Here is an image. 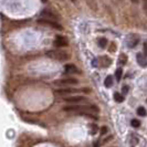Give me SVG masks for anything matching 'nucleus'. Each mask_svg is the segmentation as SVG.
<instances>
[{"mask_svg":"<svg viewBox=\"0 0 147 147\" xmlns=\"http://www.w3.org/2000/svg\"><path fill=\"white\" fill-rule=\"evenodd\" d=\"M64 112H69V113H74V114H84V115H88L90 117H95L93 115H91L92 112H98V109L95 105H69L63 107Z\"/></svg>","mask_w":147,"mask_h":147,"instance_id":"f257e3e1","label":"nucleus"},{"mask_svg":"<svg viewBox=\"0 0 147 147\" xmlns=\"http://www.w3.org/2000/svg\"><path fill=\"white\" fill-rule=\"evenodd\" d=\"M47 57L51 58L57 61H66L69 60L70 55L67 54V52L62 51V50H51V51L47 52Z\"/></svg>","mask_w":147,"mask_h":147,"instance_id":"f03ea898","label":"nucleus"},{"mask_svg":"<svg viewBox=\"0 0 147 147\" xmlns=\"http://www.w3.org/2000/svg\"><path fill=\"white\" fill-rule=\"evenodd\" d=\"M79 83V81L74 78H65V79H60V80H57V81L53 82L54 85L57 86H71V85H76Z\"/></svg>","mask_w":147,"mask_h":147,"instance_id":"7ed1b4c3","label":"nucleus"},{"mask_svg":"<svg viewBox=\"0 0 147 147\" xmlns=\"http://www.w3.org/2000/svg\"><path fill=\"white\" fill-rule=\"evenodd\" d=\"M39 24H43V26H48V27H51L57 30H62V26H60V23H58L57 21H53V20H48V19H39L38 20Z\"/></svg>","mask_w":147,"mask_h":147,"instance_id":"20e7f679","label":"nucleus"},{"mask_svg":"<svg viewBox=\"0 0 147 147\" xmlns=\"http://www.w3.org/2000/svg\"><path fill=\"white\" fill-rule=\"evenodd\" d=\"M79 92H86V90H79V88H60L57 90L55 93L60 94V95H65V94H75Z\"/></svg>","mask_w":147,"mask_h":147,"instance_id":"39448f33","label":"nucleus"},{"mask_svg":"<svg viewBox=\"0 0 147 147\" xmlns=\"http://www.w3.org/2000/svg\"><path fill=\"white\" fill-rule=\"evenodd\" d=\"M63 100H64V102H66V103L79 104L81 103V102H84L85 101V97L84 96H66Z\"/></svg>","mask_w":147,"mask_h":147,"instance_id":"423d86ee","label":"nucleus"},{"mask_svg":"<svg viewBox=\"0 0 147 147\" xmlns=\"http://www.w3.org/2000/svg\"><path fill=\"white\" fill-rule=\"evenodd\" d=\"M67 43H69L67 39L65 37H63V36H58V37L55 38V40H54L55 47H66Z\"/></svg>","mask_w":147,"mask_h":147,"instance_id":"0eeeda50","label":"nucleus"},{"mask_svg":"<svg viewBox=\"0 0 147 147\" xmlns=\"http://www.w3.org/2000/svg\"><path fill=\"white\" fill-rule=\"evenodd\" d=\"M41 16L44 17V18H48V20L50 19V20H53V21H57V20L59 19V16L55 15L54 12L49 11V10H43V11L41 12Z\"/></svg>","mask_w":147,"mask_h":147,"instance_id":"6e6552de","label":"nucleus"},{"mask_svg":"<svg viewBox=\"0 0 147 147\" xmlns=\"http://www.w3.org/2000/svg\"><path fill=\"white\" fill-rule=\"evenodd\" d=\"M136 58H137V62H138V64H140V66H143V67H145V66H147L146 58H145V55H144L143 53H138Z\"/></svg>","mask_w":147,"mask_h":147,"instance_id":"1a4fd4ad","label":"nucleus"},{"mask_svg":"<svg viewBox=\"0 0 147 147\" xmlns=\"http://www.w3.org/2000/svg\"><path fill=\"white\" fill-rule=\"evenodd\" d=\"M64 69H65L66 73H79L80 72L79 69L74 65V64H66L64 66Z\"/></svg>","mask_w":147,"mask_h":147,"instance_id":"9d476101","label":"nucleus"},{"mask_svg":"<svg viewBox=\"0 0 147 147\" xmlns=\"http://www.w3.org/2000/svg\"><path fill=\"white\" fill-rule=\"evenodd\" d=\"M100 60H102V61H101V65L105 66V67L110 66L111 63H112L111 59H110V58H107V57H101V58H100Z\"/></svg>","mask_w":147,"mask_h":147,"instance_id":"9b49d317","label":"nucleus"},{"mask_svg":"<svg viewBox=\"0 0 147 147\" xmlns=\"http://www.w3.org/2000/svg\"><path fill=\"white\" fill-rule=\"evenodd\" d=\"M132 38H133V39L129 41V42H128V47H129V48H134V47H136V45H137V43H138V41H140L138 37L135 38L134 36H133Z\"/></svg>","mask_w":147,"mask_h":147,"instance_id":"f8f14e48","label":"nucleus"},{"mask_svg":"<svg viewBox=\"0 0 147 147\" xmlns=\"http://www.w3.org/2000/svg\"><path fill=\"white\" fill-rule=\"evenodd\" d=\"M112 84H113V76H112V75H109V76L105 79V81H104V85H105L106 88H111Z\"/></svg>","mask_w":147,"mask_h":147,"instance_id":"ddd939ff","label":"nucleus"},{"mask_svg":"<svg viewBox=\"0 0 147 147\" xmlns=\"http://www.w3.org/2000/svg\"><path fill=\"white\" fill-rule=\"evenodd\" d=\"M114 100L117 102V103H121V102H123L124 101V96H123V94H119V93H115L114 94Z\"/></svg>","mask_w":147,"mask_h":147,"instance_id":"4468645a","label":"nucleus"},{"mask_svg":"<svg viewBox=\"0 0 147 147\" xmlns=\"http://www.w3.org/2000/svg\"><path fill=\"white\" fill-rule=\"evenodd\" d=\"M98 45H100V48L104 49V48L107 45V40H106L105 38H101V39L98 40Z\"/></svg>","mask_w":147,"mask_h":147,"instance_id":"2eb2a0df","label":"nucleus"},{"mask_svg":"<svg viewBox=\"0 0 147 147\" xmlns=\"http://www.w3.org/2000/svg\"><path fill=\"white\" fill-rule=\"evenodd\" d=\"M122 74H123V70H122V69H117L116 72H115V76H116V80H117V81H121Z\"/></svg>","mask_w":147,"mask_h":147,"instance_id":"dca6fc26","label":"nucleus"},{"mask_svg":"<svg viewBox=\"0 0 147 147\" xmlns=\"http://www.w3.org/2000/svg\"><path fill=\"white\" fill-rule=\"evenodd\" d=\"M137 114H138L140 116H145V115H146V110H145L144 107H138V109H137Z\"/></svg>","mask_w":147,"mask_h":147,"instance_id":"f3484780","label":"nucleus"},{"mask_svg":"<svg viewBox=\"0 0 147 147\" xmlns=\"http://www.w3.org/2000/svg\"><path fill=\"white\" fill-rule=\"evenodd\" d=\"M132 126L133 127H135V128H137V127H140V122L138 119H132Z\"/></svg>","mask_w":147,"mask_h":147,"instance_id":"a211bd4d","label":"nucleus"},{"mask_svg":"<svg viewBox=\"0 0 147 147\" xmlns=\"http://www.w3.org/2000/svg\"><path fill=\"white\" fill-rule=\"evenodd\" d=\"M126 61H127V57H126L125 54H121V57H119V63L121 64H125Z\"/></svg>","mask_w":147,"mask_h":147,"instance_id":"6ab92c4d","label":"nucleus"},{"mask_svg":"<svg viewBox=\"0 0 147 147\" xmlns=\"http://www.w3.org/2000/svg\"><path fill=\"white\" fill-rule=\"evenodd\" d=\"M107 131H109L107 127H106V126H103V127L101 128V135H105V134L107 133Z\"/></svg>","mask_w":147,"mask_h":147,"instance_id":"aec40b11","label":"nucleus"},{"mask_svg":"<svg viewBox=\"0 0 147 147\" xmlns=\"http://www.w3.org/2000/svg\"><path fill=\"white\" fill-rule=\"evenodd\" d=\"M96 131H97V125L93 124V125H92V131H91V133H92V134L94 135V134L96 133Z\"/></svg>","mask_w":147,"mask_h":147,"instance_id":"412c9836","label":"nucleus"},{"mask_svg":"<svg viewBox=\"0 0 147 147\" xmlns=\"http://www.w3.org/2000/svg\"><path fill=\"white\" fill-rule=\"evenodd\" d=\"M127 92H128V86H124V88H123V96L125 95Z\"/></svg>","mask_w":147,"mask_h":147,"instance_id":"4be33fe9","label":"nucleus"},{"mask_svg":"<svg viewBox=\"0 0 147 147\" xmlns=\"http://www.w3.org/2000/svg\"><path fill=\"white\" fill-rule=\"evenodd\" d=\"M144 11H145V13L147 15V1L144 2Z\"/></svg>","mask_w":147,"mask_h":147,"instance_id":"5701e85b","label":"nucleus"},{"mask_svg":"<svg viewBox=\"0 0 147 147\" xmlns=\"http://www.w3.org/2000/svg\"><path fill=\"white\" fill-rule=\"evenodd\" d=\"M144 48H145V53L147 54V43L144 44Z\"/></svg>","mask_w":147,"mask_h":147,"instance_id":"b1692460","label":"nucleus"}]
</instances>
